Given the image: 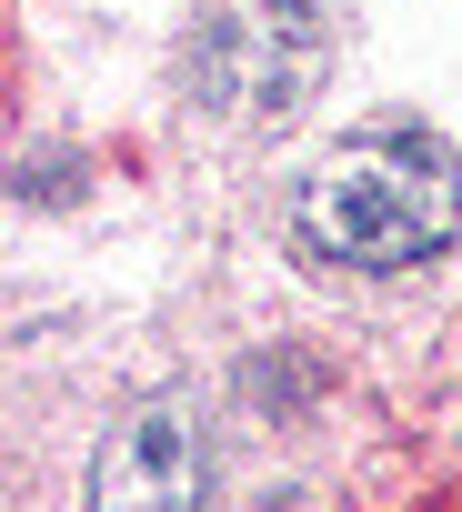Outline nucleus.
I'll return each instance as SVG.
<instances>
[{
  "label": "nucleus",
  "mask_w": 462,
  "mask_h": 512,
  "mask_svg": "<svg viewBox=\"0 0 462 512\" xmlns=\"http://www.w3.org/2000/svg\"><path fill=\"white\" fill-rule=\"evenodd\" d=\"M462 231V161L432 131H362L312 161L302 241L342 272H412Z\"/></svg>",
  "instance_id": "1"
},
{
  "label": "nucleus",
  "mask_w": 462,
  "mask_h": 512,
  "mask_svg": "<svg viewBox=\"0 0 462 512\" xmlns=\"http://www.w3.org/2000/svg\"><path fill=\"white\" fill-rule=\"evenodd\" d=\"M181 71L221 121H292L332 71V31L312 0H221L211 21H191Z\"/></svg>",
  "instance_id": "2"
},
{
  "label": "nucleus",
  "mask_w": 462,
  "mask_h": 512,
  "mask_svg": "<svg viewBox=\"0 0 462 512\" xmlns=\"http://www.w3.org/2000/svg\"><path fill=\"white\" fill-rule=\"evenodd\" d=\"M221 442L191 402H141L91 452V512H211Z\"/></svg>",
  "instance_id": "3"
},
{
  "label": "nucleus",
  "mask_w": 462,
  "mask_h": 512,
  "mask_svg": "<svg viewBox=\"0 0 462 512\" xmlns=\"http://www.w3.org/2000/svg\"><path fill=\"white\" fill-rule=\"evenodd\" d=\"M21 201H71V161H21Z\"/></svg>",
  "instance_id": "4"
}]
</instances>
